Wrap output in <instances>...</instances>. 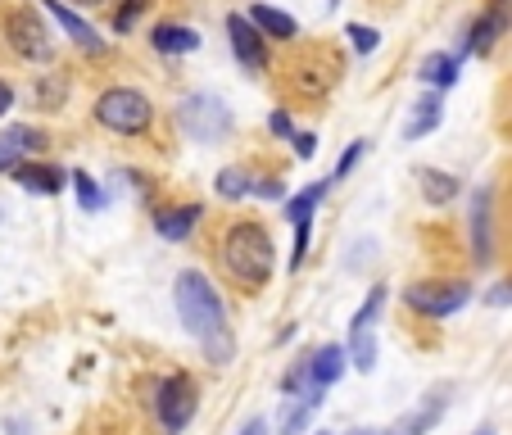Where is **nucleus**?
<instances>
[{
  "label": "nucleus",
  "mask_w": 512,
  "mask_h": 435,
  "mask_svg": "<svg viewBox=\"0 0 512 435\" xmlns=\"http://www.w3.org/2000/svg\"><path fill=\"white\" fill-rule=\"evenodd\" d=\"M173 304H177V318H182V327L191 331L195 340H200L204 358H209V363H232L236 340H232V331H227V309H223V300H218L213 281L204 277L200 268L177 272Z\"/></svg>",
  "instance_id": "nucleus-1"
},
{
  "label": "nucleus",
  "mask_w": 512,
  "mask_h": 435,
  "mask_svg": "<svg viewBox=\"0 0 512 435\" xmlns=\"http://www.w3.org/2000/svg\"><path fill=\"white\" fill-rule=\"evenodd\" d=\"M218 254H223V268L250 290L268 286L272 268H277V245H272L263 223H232L223 232V250Z\"/></svg>",
  "instance_id": "nucleus-2"
},
{
  "label": "nucleus",
  "mask_w": 512,
  "mask_h": 435,
  "mask_svg": "<svg viewBox=\"0 0 512 435\" xmlns=\"http://www.w3.org/2000/svg\"><path fill=\"white\" fill-rule=\"evenodd\" d=\"M96 123L118 136H141L145 127L155 123V105L136 87H109V91H100V100H96Z\"/></svg>",
  "instance_id": "nucleus-3"
},
{
  "label": "nucleus",
  "mask_w": 512,
  "mask_h": 435,
  "mask_svg": "<svg viewBox=\"0 0 512 435\" xmlns=\"http://www.w3.org/2000/svg\"><path fill=\"white\" fill-rule=\"evenodd\" d=\"M177 127L191 141L213 145V141H223V136H232V109L218 96H209V91H195V96H186L177 105Z\"/></svg>",
  "instance_id": "nucleus-4"
},
{
  "label": "nucleus",
  "mask_w": 512,
  "mask_h": 435,
  "mask_svg": "<svg viewBox=\"0 0 512 435\" xmlns=\"http://www.w3.org/2000/svg\"><path fill=\"white\" fill-rule=\"evenodd\" d=\"M195 408H200V386H195L186 372H173V377L159 381L155 413H159V422H164L168 435H182L186 426L195 422Z\"/></svg>",
  "instance_id": "nucleus-5"
},
{
  "label": "nucleus",
  "mask_w": 512,
  "mask_h": 435,
  "mask_svg": "<svg viewBox=\"0 0 512 435\" xmlns=\"http://www.w3.org/2000/svg\"><path fill=\"white\" fill-rule=\"evenodd\" d=\"M5 37H10V50L19 59H32V64H46L50 55H55V41H50V28L46 19H41L32 5H23V10H14L10 19H5Z\"/></svg>",
  "instance_id": "nucleus-6"
},
{
  "label": "nucleus",
  "mask_w": 512,
  "mask_h": 435,
  "mask_svg": "<svg viewBox=\"0 0 512 435\" xmlns=\"http://www.w3.org/2000/svg\"><path fill=\"white\" fill-rule=\"evenodd\" d=\"M386 309V286H372L368 304L354 313V327H349V363L358 372L377 368V313Z\"/></svg>",
  "instance_id": "nucleus-7"
},
{
  "label": "nucleus",
  "mask_w": 512,
  "mask_h": 435,
  "mask_svg": "<svg viewBox=\"0 0 512 435\" xmlns=\"http://www.w3.org/2000/svg\"><path fill=\"white\" fill-rule=\"evenodd\" d=\"M404 300L408 309L426 313V318H449L472 300V286L467 281H417V286L404 290Z\"/></svg>",
  "instance_id": "nucleus-8"
},
{
  "label": "nucleus",
  "mask_w": 512,
  "mask_h": 435,
  "mask_svg": "<svg viewBox=\"0 0 512 435\" xmlns=\"http://www.w3.org/2000/svg\"><path fill=\"white\" fill-rule=\"evenodd\" d=\"M512 28V0H490L463 37V55H490Z\"/></svg>",
  "instance_id": "nucleus-9"
},
{
  "label": "nucleus",
  "mask_w": 512,
  "mask_h": 435,
  "mask_svg": "<svg viewBox=\"0 0 512 435\" xmlns=\"http://www.w3.org/2000/svg\"><path fill=\"white\" fill-rule=\"evenodd\" d=\"M227 41H232V50H236L245 73H263V68H268V37H263L245 14H232V19H227Z\"/></svg>",
  "instance_id": "nucleus-10"
},
{
  "label": "nucleus",
  "mask_w": 512,
  "mask_h": 435,
  "mask_svg": "<svg viewBox=\"0 0 512 435\" xmlns=\"http://www.w3.org/2000/svg\"><path fill=\"white\" fill-rule=\"evenodd\" d=\"M37 145H41L37 127H28V123L5 127V132H0V173H14V168H19L23 159L37 150Z\"/></svg>",
  "instance_id": "nucleus-11"
},
{
  "label": "nucleus",
  "mask_w": 512,
  "mask_h": 435,
  "mask_svg": "<svg viewBox=\"0 0 512 435\" xmlns=\"http://www.w3.org/2000/svg\"><path fill=\"white\" fill-rule=\"evenodd\" d=\"M41 5H46V14H50V19H55V23H59V28H64V32H68V37L78 41V46H82V50H87V55H100V50H105V41H100V37H96V28H91V23H87V19H78V14L68 10L64 0H41Z\"/></svg>",
  "instance_id": "nucleus-12"
},
{
  "label": "nucleus",
  "mask_w": 512,
  "mask_h": 435,
  "mask_svg": "<svg viewBox=\"0 0 512 435\" xmlns=\"http://www.w3.org/2000/svg\"><path fill=\"white\" fill-rule=\"evenodd\" d=\"M467 227H472V254L476 263H490L494 259V245H490V191H472V213H467Z\"/></svg>",
  "instance_id": "nucleus-13"
},
{
  "label": "nucleus",
  "mask_w": 512,
  "mask_h": 435,
  "mask_svg": "<svg viewBox=\"0 0 512 435\" xmlns=\"http://www.w3.org/2000/svg\"><path fill=\"white\" fill-rule=\"evenodd\" d=\"M14 182L23 186V191H37V195H59L73 177L64 173V168H55V164H19L14 168Z\"/></svg>",
  "instance_id": "nucleus-14"
},
{
  "label": "nucleus",
  "mask_w": 512,
  "mask_h": 435,
  "mask_svg": "<svg viewBox=\"0 0 512 435\" xmlns=\"http://www.w3.org/2000/svg\"><path fill=\"white\" fill-rule=\"evenodd\" d=\"M440 118H445V105H440V91H426V96L413 105L408 123H404V141H422V136H431L435 127H440Z\"/></svg>",
  "instance_id": "nucleus-15"
},
{
  "label": "nucleus",
  "mask_w": 512,
  "mask_h": 435,
  "mask_svg": "<svg viewBox=\"0 0 512 435\" xmlns=\"http://www.w3.org/2000/svg\"><path fill=\"white\" fill-rule=\"evenodd\" d=\"M245 19H250L268 41H295V37H300V23L290 19L286 10H272V5H250V14H245Z\"/></svg>",
  "instance_id": "nucleus-16"
},
{
  "label": "nucleus",
  "mask_w": 512,
  "mask_h": 435,
  "mask_svg": "<svg viewBox=\"0 0 512 435\" xmlns=\"http://www.w3.org/2000/svg\"><path fill=\"white\" fill-rule=\"evenodd\" d=\"M200 204H182V209H155V232L164 236V241H186V236L195 232V223H200Z\"/></svg>",
  "instance_id": "nucleus-17"
},
{
  "label": "nucleus",
  "mask_w": 512,
  "mask_h": 435,
  "mask_svg": "<svg viewBox=\"0 0 512 435\" xmlns=\"http://www.w3.org/2000/svg\"><path fill=\"white\" fill-rule=\"evenodd\" d=\"M150 46H155L159 55H191V50L200 46V37H195V28H182V23H159V28L150 32Z\"/></svg>",
  "instance_id": "nucleus-18"
},
{
  "label": "nucleus",
  "mask_w": 512,
  "mask_h": 435,
  "mask_svg": "<svg viewBox=\"0 0 512 435\" xmlns=\"http://www.w3.org/2000/svg\"><path fill=\"white\" fill-rule=\"evenodd\" d=\"M327 191H331V177H322V182L304 186L300 195H290V200H286V218H290L295 227H309V223H313V209L327 200Z\"/></svg>",
  "instance_id": "nucleus-19"
},
{
  "label": "nucleus",
  "mask_w": 512,
  "mask_h": 435,
  "mask_svg": "<svg viewBox=\"0 0 512 435\" xmlns=\"http://www.w3.org/2000/svg\"><path fill=\"white\" fill-rule=\"evenodd\" d=\"M345 358H349V354H345L340 345H322V349H313V354H309V363H313V381H318L322 390H331L340 377H345Z\"/></svg>",
  "instance_id": "nucleus-20"
},
{
  "label": "nucleus",
  "mask_w": 512,
  "mask_h": 435,
  "mask_svg": "<svg viewBox=\"0 0 512 435\" xmlns=\"http://www.w3.org/2000/svg\"><path fill=\"white\" fill-rule=\"evenodd\" d=\"M440 417H445V395H426L422 404H417L413 413H408L404 422H399V431H395V435H426L435 422H440Z\"/></svg>",
  "instance_id": "nucleus-21"
},
{
  "label": "nucleus",
  "mask_w": 512,
  "mask_h": 435,
  "mask_svg": "<svg viewBox=\"0 0 512 435\" xmlns=\"http://www.w3.org/2000/svg\"><path fill=\"white\" fill-rule=\"evenodd\" d=\"M313 413H318V404H313V399L286 395V399H281V413H277V431L281 435H304V426H309Z\"/></svg>",
  "instance_id": "nucleus-22"
},
{
  "label": "nucleus",
  "mask_w": 512,
  "mask_h": 435,
  "mask_svg": "<svg viewBox=\"0 0 512 435\" xmlns=\"http://www.w3.org/2000/svg\"><path fill=\"white\" fill-rule=\"evenodd\" d=\"M417 182H422V200L435 204V209H440V204H449L458 191H463V186H458V177L435 173V168H422V173H417Z\"/></svg>",
  "instance_id": "nucleus-23"
},
{
  "label": "nucleus",
  "mask_w": 512,
  "mask_h": 435,
  "mask_svg": "<svg viewBox=\"0 0 512 435\" xmlns=\"http://www.w3.org/2000/svg\"><path fill=\"white\" fill-rule=\"evenodd\" d=\"M417 78H422L426 87H435V91L454 87V82H458V55H431L422 64V73H417Z\"/></svg>",
  "instance_id": "nucleus-24"
},
{
  "label": "nucleus",
  "mask_w": 512,
  "mask_h": 435,
  "mask_svg": "<svg viewBox=\"0 0 512 435\" xmlns=\"http://www.w3.org/2000/svg\"><path fill=\"white\" fill-rule=\"evenodd\" d=\"M213 186H218L223 200H245V195H254V177L245 173V168H223V173L213 177Z\"/></svg>",
  "instance_id": "nucleus-25"
},
{
  "label": "nucleus",
  "mask_w": 512,
  "mask_h": 435,
  "mask_svg": "<svg viewBox=\"0 0 512 435\" xmlns=\"http://www.w3.org/2000/svg\"><path fill=\"white\" fill-rule=\"evenodd\" d=\"M73 191H78V200H82V209H87V213H100L109 204V195L100 191L91 173H73Z\"/></svg>",
  "instance_id": "nucleus-26"
},
{
  "label": "nucleus",
  "mask_w": 512,
  "mask_h": 435,
  "mask_svg": "<svg viewBox=\"0 0 512 435\" xmlns=\"http://www.w3.org/2000/svg\"><path fill=\"white\" fill-rule=\"evenodd\" d=\"M345 37H349V46H354L358 55H372V50H377V41H381V32L377 28H363V23H349Z\"/></svg>",
  "instance_id": "nucleus-27"
},
{
  "label": "nucleus",
  "mask_w": 512,
  "mask_h": 435,
  "mask_svg": "<svg viewBox=\"0 0 512 435\" xmlns=\"http://www.w3.org/2000/svg\"><path fill=\"white\" fill-rule=\"evenodd\" d=\"M150 5V0H123V10L114 14V32H132L136 19H141V10Z\"/></svg>",
  "instance_id": "nucleus-28"
},
{
  "label": "nucleus",
  "mask_w": 512,
  "mask_h": 435,
  "mask_svg": "<svg viewBox=\"0 0 512 435\" xmlns=\"http://www.w3.org/2000/svg\"><path fill=\"white\" fill-rule=\"evenodd\" d=\"M363 155H368V141H354V145H349L345 155H340L336 173H331V182H340V177H349V168H354V164H358V159H363Z\"/></svg>",
  "instance_id": "nucleus-29"
},
{
  "label": "nucleus",
  "mask_w": 512,
  "mask_h": 435,
  "mask_svg": "<svg viewBox=\"0 0 512 435\" xmlns=\"http://www.w3.org/2000/svg\"><path fill=\"white\" fill-rule=\"evenodd\" d=\"M268 132L277 136V141H295V136H300V132H295V118H290L286 109H277V114L268 118Z\"/></svg>",
  "instance_id": "nucleus-30"
},
{
  "label": "nucleus",
  "mask_w": 512,
  "mask_h": 435,
  "mask_svg": "<svg viewBox=\"0 0 512 435\" xmlns=\"http://www.w3.org/2000/svg\"><path fill=\"white\" fill-rule=\"evenodd\" d=\"M295 155H300V159H313V155H318V136H313V132H300V136H295Z\"/></svg>",
  "instance_id": "nucleus-31"
},
{
  "label": "nucleus",
  "mask_w": 512,
  "mask_h": 435,
  "mask_svg": "<svg viewBox=\"0 0 512 435\" xmlns=\"http://www.w3.org/2000/svg\"><path fill=\"white\" fill-rule=\"evenodd\" d=\"M490 304H494V309H503V304H512V277H508V281H499V286L490 290Z\"/></svg>",
  "instance_id": "nucleus-32"
},
{
  "label": "nucleus",
  "mask_w": 512,
  "mask_h": 435,
  "mask_svg": "<svg viewBox=\"0 0 512 435\" xmlns=\"http://www.w3.org/2000/svg\"><path fill=\"white\" fill-rule=\"evenodd\" d=\"M254 195H263V200H277V195H281V186L272 182V177H263V182H254Z\"/></svg>",
  "instance_id": "nucleus-33"
},
{
  "label": "nucleus",
  "mask_w": 512,
  "mask_h": 435,
  "mask_svg": "<svg viewBox=\"0 0 512 435\" xmlns=\"http://www.w3.org/2000/svg\"><path fill=\"white\" fill-rule=\"evenodd\" d=\"M10 109H14V91H10V87H5V82H0V118L10 114Z\"/></svg>",
  "instance_id": "nucleus-34"
},
{
  "label": "nucleus",
  "mask_w": 512,
  "mask_h": 435,
  "mask_svg": "<svg viewBox=\"0 0 512 435\" xmlns=\"http://www.w3.org/2000/svg\"><path fill=\"white\" fill-rule=\"evenodd\" d=\"M241 435H268V422H263V417H254V422H245Z\"/></svg>",
  "instance_id": "nucleus-35"
},
{
  "label": "nucleus",
  "mask_w": 512,
  "mask_h": 435,
  "mask_svg": "<svg viewBox=\"0 0 512 435\" xmlns=\"http://www.w3.org/2000/svg\"><path fill=\"white\" fill-rule=\"evenodd\" d=\"M73 5H105V0H73Z\"/></svg>",
  "instance_id": "nucleus-36"
},
{
  "label": "nucleus",
  "mask_w": 512,
  "mask_h": 435,
  "mask_svg": "<svg viewBox=\"0 0 512 435\" xmlns=\"http://www.w3.org/2000/svg\"><path fill=\"white\" fill-rule=\"evenodd\" d=\"M349 435H386V431H349Z\"/></svg>",
  "instance_id": "nucleus-37"
},
{
  "label": "nucleus",
  "mask_w": 512,
  "mask_h": 435,
  "mask_svg": "<svg viewBox=\"0 0 512 435\" xmlns=\"http://www.w3.org/2000/svg\"><path fill=\"white\" fill-rule=\"evenodd\" d=\"M476 435H494V431H490V426H485V431H476Z\"/></svg>",
  "instance_id": "nucleus-38"
},
{
  "label": "nucleus",
  "mask_w": 512,
  "mask_h": 435,
  "mask_svg": "<svg viewBox=\"0 0 512 435\" xmlns=\"http://www.w3.org/2000/svg\"><path fill=\"white\" fill-rule=\"evenodd\" d=\"M322 435H327V431H322Z\"/></svg>",
  "instance_id": "nucleus-39"
}]
</instances>
